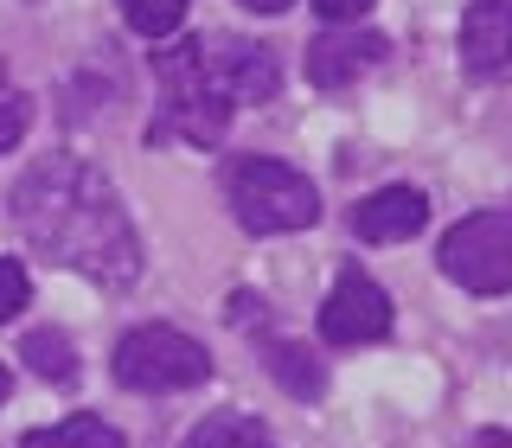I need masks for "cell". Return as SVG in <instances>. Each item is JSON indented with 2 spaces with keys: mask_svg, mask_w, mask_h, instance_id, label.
Listing matches in <instances>:
<instances>
[{
  "mask_svg": "<svg viewBox=\"0 0 512 448\" xmlns=\"http://www.w3.org/2000/svg\"><path fill=\"white\" fill-rule=\"evenodd\" d=\"M13 224L45 263L77 269V276L103 282V288H128L141 276V237L128 224L116 186L84 160H39L20 173L13 186Z\"/></svg>",
  "mask_w": 512,
  "mask_h": 448,
  "instance_id": "1",
  "label": "cell"
},
{
  "mask_svg": "<svg viewBox=\"0 0 512 448\" xmlns=\"http://www.w3.org/2000/svg\"><path fill=\"white\" fill-rule=\"evenodd\" d=\"M224 199H231V218L244 224L250 237H282V231H308L320 218V192L308 173L282 167V160L244 154L224 173Z\"/></svg>",
  "mask_w": 512,
  "mask_h": 448,
  "instance_id": "2",
  "label": "cell"
},
{
  "mask_svg": "<svg viewBox=\"0 0 512 448\" xmlns=\"http://www.w3.org/2000/svg\"><path fill=\"white\" fill-rule=\"evenodd\" d=\"M154 71H160V116L148 122V141H192V148L224 141L231 103H224V96L212 90V77H205L199 39L167 45V52L154 58Z\"/></svg>",
  "mask_w": 512,
  "mask_h": 448,
  "instance_id": "3",
  "label": "cell"
},
{
  "mask_svg": "<svg viewBox=\"0 0 512 448\" xmlns=\"http://www.w3.org/2000/svg\"><path fill=\"white\" fill-rule=\"evenodd\" d=\"M205 378H212V352L180 327H135L116 346V384H128V391L160 397V391H192Z\"/></svg>",
  "mask_w": 512,
  "mask_h": 448,
  "instance_id": "4",
  "label": "cell"
},
{
  "mask_svg": "<svg viewBox=\"0 0 512 448\" xmlns=\"http://www.w3.org/2000/svg\"><path fill=\"white\" fill-rule=\"evenodd\" d=\"M442 276L468 295H506L512 288V218L474 212L442 237Z\"/></svg>",
  "mask_w": 512,
  "mask_h": 448,
  "instance_id": "5",
  "label": "cell"
},
{
  "mask_svg": "<svg viewBox=\"0 0 512 448\" xmlns=\"http://www.w3.org/2000/svg\"><path fill=\"white\" fill-rule=\"evenodd\" d=\"M199 64H205L212 90L231 109L237 103H269L276 84H282L276 52H269V45H256V39H237V32H205V39H199Z\"/></svg>",
  "mask_w": 512,
  "mask_h": 448,
  "instance_id": "6",
  "label": "cell"
},
{
  "mask_svg": "<svg viewBox=\"0 0 512 448\" xmlns=\"http://www.w3.org/2000/svg\"><path fill=\"white\" fill-rule=\"evenodd\" d=\"M384 333H391V295L365 269H340L333 295L320 301V340L327 346H372Z\"/></svg>",
  "mask_w": 512,
  "mask_h": 448,
  "instance_id": "7",
  "label": "cell"
},
{
  "mask_svg": "<svg viewBox=\"0 0 512 448\" xmlns=\"http://www.w3.org/2000/svg\"><path fill=\"white\" fill-rule=\"evenodd\" d=\"M384 52H391V39L384 32H320V39L308 45V84L314 90H346L359 71H372V64H384Z\"/></svg>",
  "mask_w": 512,
  "mask_h": 448,
  "instance_id": "8",
  "label": "cell"
},
{
  "mask_svg": "<svg viewBox=\"0 0 512 448\" xmlns=\"http://www.w3.org/2000/svg\"><path fill=\"white\" fill-rule=\"evenodd\" d=\"M461 71L474 77L512 71V0H468V13H461Z\"/></svg>",
  "mask_w": 512,
  "mask_h": 448,
  "instance_id": "9",
  "label": "cell"
},
{
  "mask_svg": "<svg viewBox=\"0 0 512 448\" xmlns=\"http://www.w3.org/2000/svg\"><path fill=\"white\" fill-rule=\"evenodd\" d=\"M423 224H429V199L416 186H384V192L352 205V231H359L365 244H404Z\"/></svg>",
  "mask_w": 512,
  "mask_h": 448,
  "instance_id": "10",
  "label": "cell"
},
{
  "mask_svg": "<svg viewBox=\"0 0 512 448\" xmlns=\"http://www.w3.org/2000/svg\"><path fill=\"white\" fill-rule=\"evenodd\" d=\"M20 359L39 378H52V384H77V346H71V333H58V327L26 333V340H20Z\"/></svg>",
  "mask_w": 512,
  "mask_h": 448,
  "instance_id": "11",
  "label": "cell"
},
{
  "mask_svg": "<svg viewBox=\"0 0 512 448\" xmlns=\"http://www.w3.org/2000/svg\"><path fill=\"white\" fill-rule=\"evenodd\" d=\"M20 448H128L122 429H109L103 416H64L52 429H32Z\"/></svg>",
  "mask_w": 512,
  "mask_h": 448,
  "instance_id": "12",
  "label": "cell"
},
{
  "mask_svg": "<svg viewBox=\"0 0 512 448\" xmlns=\"http://www.w3.org/2000/svg\"><path fill=\"white\" fill-rule=\"evenodd\" d=\"M186 448H276V442H269V429L256 423V416L224 410V416H205V423L186 436Z\"/></svg>",
  "mask_w": 512,
  "mask_h": 448,
  "instance_id": "13",
  "label": "cell"
},
{
  "mask_svg": "<svg viewBox=\"0 0 512 448\" xmlns=\"http://www.w3.org/2000/svg\"><path fill=\"white\" fill-rule=\"evenodd\" d=\"M269 372L282 378L288 397H320V391H327V372H320L301 346H269Z\"/></svg>",
  "mask_w": 512,
  "mask_h": 448,
  "instance_id": "14",
  "label": "cell"
},
{
  "mask_svg": "<svg viewBox=\"0 0 512 448\" xmlns=\"http://www.w3.org/2000/svg\"><path fill=\"white\" fill-rule=\"evenodd\" d=\"M122 20L135 26L141 39H167V32L186 20V0H122Z\"/></svg>",
  "mask_w": 512,
  "mask_h": 448,
  "instance_id": "15",
  "label": "cell"
},
{
  "mask_svg": "<svg viewBox=\"0 0 512 448\" xmlns=\"http://www.w3.org/2000/svg\"><path fill=\"white\" fill-rule=\"evenodd\" d=\"M26 122H32V103H26V90L7 77V64H0V154L26 135Z\"/></svg>",
  "mask_w": 512,
  "mask_h": 448,
  "instance_id": "16",
  "label": "cell"
},
{
  "mask_svg": "<svg viewBox=\"0 0 512 448\" xmlns=\"http://www.w3.org/2000/svg\"><path fill=\"white\" fill-rule=\"evenodd\" d=\"M26 295H32L26 269H20V263H0V320L20 314V308H26Z\"/></svg>",
  "mask_w": 512,
  "mask_h": 448,
  "instance_id": "17",
  "label": "cell"
},
{
  "mask_svg": "<svg viewBox=\"0 0 512 448\" xmlns=\"http://www.w3.org/2000/svg\"><path fill=\"white\" fill-rule=\"evenodd\" d=\"M314 7H320V20L340 26V20H359V13H372L378 0H314Z\"/></svg>",
  "mask_w": 512,
  "mask_h": 448,
  "instance_id": "18",
  "label": "cell"
},
{
  "mask_svg": "<svg viewBox=\"0 0 512 448\" xmlns=\"http://www.w3.org/2000/svg\"><path fill=\"white\" fill-rule=\"evenodd\" d=\"M474 448H512V436H506V429H480Z\"/></svg>",
  "mask_w": 512,
  "mask_h": 448,
  "instance_id": "19",
  "label": "cell"
},
{
  "mask_svg": "<svg viewBox=\"0 0 512 448\" xmlns=\"http://www.w3.org/2000/svg\"><path fill=\"white\" fill-rule=\"evenodd\" d=\"M244 7H250V13H282L288 0H244Z\"/></svg>",
  "mask_w": 512,
  "mask_h": 448,
  "instance_id": "20",
  "label": "cell"
},
{
  "mask_svg": "<svg viewBox=\"0 0 512 448\" xmlns=\"http://www.w3.org/2000/svg\"><path fill=\"white\" fill-rule=\"evenodd\" d=\"M7 384H13V378H7V365H0V397H7Z\"/></svg>",
  "mask_w": 512,
  "mask_h": 448,
  "instance_id": "21",
  "label": "cell"
}]
</instances>
